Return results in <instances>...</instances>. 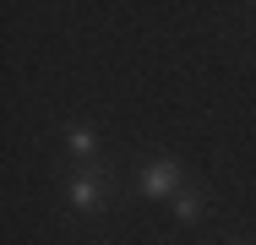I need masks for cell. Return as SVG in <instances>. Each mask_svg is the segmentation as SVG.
<instances>
[{
  "label": "cell",
  "instance_id": "1",
  "mask_svg": "<svg viewBox=\"0 0 256 245\" xmlns=\"http://www.w3.org/2000/svg\"><path fill=\"white\" fill-rule=\"evenodd\" d=\"M180 191H186V174H180L174 158H148V164H142V174H136V196L164 202V196H180Z\"/></svg>",
  "mask_w": 256,
  "mask_h": 245
},
{
  "label": "cell",
  "instance_id": "2",
  "mask_svg": "<svg viewBox=\"0 0 256 245\" xmlns=\"http://www.w3.org/2000/svg\"><path fill=\"white\" fill-rule=\"evenodd\" d=\"M66 207L71 212H98L104 207V174L98 169H76L66 180Z\"/></svg>",
  "mask_w": 256,
  "mask_h": 245
},
{
  "label": "cell",
  "instance_id": "3",
  "mask_svg": "<svg viewBox=\"0 0 256 245\" xmlns=\"http://www.w3.org/2000/svg\"><path fill=\"white\" fill-rule=\"evenodd\" d=\"M66 152L82 158V164H93V158H98V136H93V126H66Z\"/></svg>",
  "mask_w": 256,
  "mask_h": 245
},
{
  "label": "cell",
  "instance_id": "4",
  "mask_svg": "<svg viewBox=\"0 0 256 245\" xmlns=\"http://www.w3.org/2000/svg\"><path fill=\"white\" fill-rule=\"evenodd\" d=\"M202 212H207V196H202V191H191V186H186V191L174 196V218H180V224H196Z\"/></svg>",
  "mask_w": 256,
  "mask_h": 245
}]
</instances>
